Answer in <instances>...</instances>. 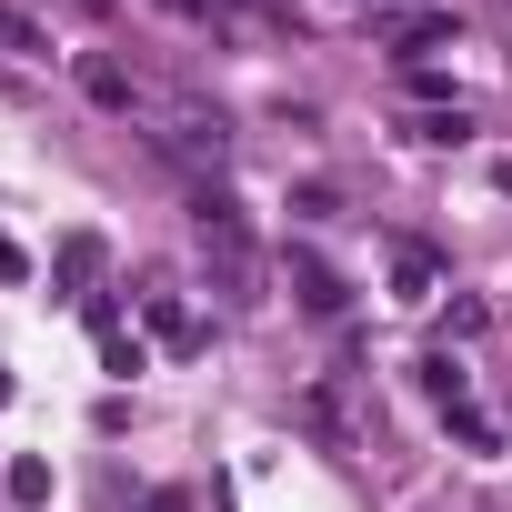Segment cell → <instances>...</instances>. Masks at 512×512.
<instances>
[{"label": "cell", "mask_w": 512, "mask_h": 512, "mask_svg": "<svg viewBox=\"0 0 512 512\" xmlns=\"http://www.w3.org/2000/svg\"><path fill=\"white\" fill-rule=\"evenodd\" d=\"M191 241H201V262H211V282H221L231 302L262 292V262H251V231H241L231 201H201V211H191Z\"/></svg>", "instance_id": "cell-1"}, {"label": "cell", "mask_w": 512, "mask_h": 512, "mask_svg": "<svg viewBox=\"0 0 512 512\" xmlns=\"http://www.w3.org/2000/svg\"><path fill=\"white\" fill-rule=\"evenodd\" d=\"M392 282H402V302H432V282H442V262H432L422 241H402V251H392Z\"/></svg>", "instance_id": "cell-2"}, {"label": "cell", "mask_w": 512, "mask_h": 512, "mask_svg": "<svg viewBox=\"0 0 512 512\" xmlns=\"http://www.w3.org/2000/svg\"><path fill=\"white\" fill-rule=\"evenodd\" d=\"M81 91H91L101 111H131V71H121V61H91V71H81Z\"/></svg>", "instance_id": "cell-3"}, {"label": "cell", "mask_w": 512, "mask_h": 512, "mask_svg": "<svg viewBox=\"0 0 512 512\" xmlns=\"http://www.w3.org/2000/svg\"><path fill=\"white\" fill-rule=\"evenodd\" d=\"M11 502H21V512H41V502H51V462H41V452H21V462H11Z\"/></svg>", "instance_id": "cell-4"}, {"label": "cell", "mask_w": 512, "mask_h": 512, "mask_svg": "<svg viewBox=\"0 0 512 512\" xmlns=\"http://www.w3.org/2000/svg\"><path fill=\"white\" fill-rule=\"evenodd\" d=\"M422 392H432L442 412H462V362H452V352H432V362H422Z\"/></svg>", "instance_id": "cell-5"}, {"label": "cell", "mask_w": 512, "mask_h": 512, "mask_svg": "<svg viewBox=\"0 0 512 512\" xmlns=\"http://www.w3.org/2000/svg\"><path fill=\"white\" fill-rule=\"evenodd\" d=\"M0 51H21V61H41L51 41H41V21H21V11H0Z\"/></svg>", "instance_id": "cell-6"}, {"label": "cell", "mask_w": 512, "mask_h": 512, "mask_svg": "<svg viewBox=\"0 0 512 512\" xmlns=\"http://www.w3.org/2000/svg\"><path fill=\"white\" fill-rule=\"evenodd\" d=\"M292 282H302V302H312V312H342V282H332V272H322V262H302V272H292Z\"/></svg>", "instance_id": "cell-7"}, {"label": "cell", "mask_w": 512, "mask_h": 512, "mask_svg": "<svg viewBox=\"0 0 512 512\" xmlns=\"http://www.w3.org/2000/svg\"><path fill=\"white\" fill-rule=\"evenodd\" d=\"M151 332H161V342H191V312H181L171 292H151Z\"/></svg>", "instance_id": "cell-8"}, {"label": "cell", "mask_w": 512, "mask_h": 512, "mask_svg": "<svg viewBox=\"0 0 512 512\" xmlns=\"http://www.w3.org/2000/svg\"><path fill=\"white\" fill-rule=\"evenodd\" d=\"M21 272H31V262H21V241H11V231H0V282H21Z\"/></svg>", "instance_id": "cell-9"}, {"label": "cell", "mask_w": 512, "mask_h": 512, "mask_svg": "<svg viewBox=\"0 0 512 512\" xmlns=\"http://www.w3.org/2000/svg\"><path fill=\"white\" fill-rule=\"evenodd\" d=\"M71 11H91V21H101V11H111V0H71Z\"/></svg>", "instance_id": "cell-10"}]
</instances>
